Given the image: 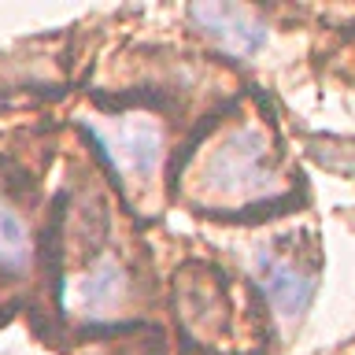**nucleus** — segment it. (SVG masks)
Listing matches in <instances>:
<instances>
[{"label":"nucleus","mask_w":355,"mask_h":355,"mask_svg":"<svg viewBox=\"0 0 355 355\" xmlns=\"http://www.w3.org/2000/svg\"><path fill=\"white\" fill-rule=\"evenodd\" d=\"M204 182L222 196L266 193L274 182L266 166V137L259 130H233L204 163Z\"/></svg>","instance_id":"1"},{"label":"nucleus","mask_w":355,"mask_h":355,"mask_svg":"<svg viewBox=\"0 0 355 355\" xmlns=\"http://www.w3.org/2000/svg\"><path fill=\"white\" fill-rule=\"evenodd\" d=\"M33 263V244L30 230L19 218L15 207L0 204V270L4 274H26Z\"/></svg>","instance_id":"6"},{"label":"nucleus","mask_w":355,"mask_h":355,"mask_svg":"<svg viewBox=\"0 0 355 355\" xmlns=\"http://www.w3.org/2000/svg\"><path fill=\"white\" fill-rule=\"evenodd\" d=\"M89 137L100 144V152L111 159L119 174L130 182H148L159 171L163 159V126L148 115H126L115 119V126H89Z\"/></svg>","instance_id":"2"},{"label":"nucleus","mask_w":355,"mask_h":355,"mask_svg":"<svg viewBox=\"0 0 355 355\" xmlns=\"http://www.w3.org/2000/svg\"><path fill=\"white\" fill-rule=\"evenodd\" d=\"M126 266H122L115 255H104V259H96L89 270L78 277L71 285V304L82 311V315H104L107 307H115L122 296H126Z\"/></svg>","instance_id":"5"},{"label":"nucleus","mask_w":355,"mask_h":355,"mask_svg":"<svg viewBox=\"0 0 355 355\" xmlns=\"http://www.w3.org/2000/svg\"><path fill=\"white\" fill-rule=\"evenodd\" d=\"M255 282H259L263 296L282 311L285 318H296L304 315L311 296H315V285H318V274L311 266L296 263L293 255L277 252V248H259L255 252Z\"/></svg>","instance_id":"3"},{"label":"nucleus","mask_w":355,"mask_h":355,"mask_svg":"<svg viewBox=\"0 0 355 355\" xmlns=\"http://www.w3.org/2000/svg\"><path fill=\"white\" fill-rule=\"evenodd\" d=\"M189 19L196 22L200 33H207L211 41H218V49L230 52V55H252L266 44V22L255 15L252 8L207 0V4L189 8Z\"/></svg>","instance_id":"4"}]
</instances>
